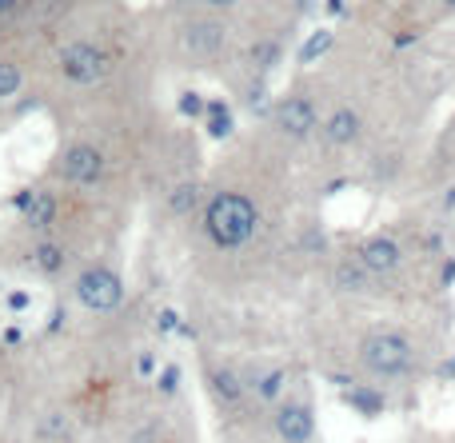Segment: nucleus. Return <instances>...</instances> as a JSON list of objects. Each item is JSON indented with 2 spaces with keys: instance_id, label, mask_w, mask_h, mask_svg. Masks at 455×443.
Listing matches in <instances>:
<instances>
[{
  "instance_id": "obj_1",
  "label": "nucleus",
  "mask_w": 455,
  "mask_h": 443,
  "mask_svg": "<svg viewBox=\"0 0 455 443\" xmlns=\"http://www.w3.org/2000/svg\"><path fill=\"white\" fill-rule=\"evenodd\" d=\"M204 228L212 236V244L220 248L248 244L251 232H256V204L248 196H240V192H220V196L208 200Z\"/></svg>"
},
{
  "instance_id": "obj_2",
  "label": "nucleus",
  "mask_w": 455,
  "mask_h": 443,
  "mask_svg": "<svg viewBox=\"0 0 455 443\" xmlns=\"http://www.w3.org/2000/svg\"><path fill=\"white\" fill-rule=\"evenodd\" d=\"M76 300L92 312H116L124 304V284L108 268H88L76 280Z\"/></svg>"
},
{
  "instance_id": "obj_3",
  "label": "nucleus",
  "mask_w": 455,
  "mask_h": 443,
  "mask_svg": "<svg viewBox=\"0 0 455 443\" xmlns=\"http://www.w3.org/2000/svg\"><path fill=\"white\" fill-rule=\"evenodd\" d=\"M60 72L72 84H96V80H104V72H108V56L96 44H88V40H76V44L60 48Z\"/></svg>"
},
{
  "instance_id": "obj_4",
  "label": "nucleus",
  "mask_w": 455,
  "mask_h": 443,
  "mask_svg": "<svg viewBox=\"0 0 455 443\" xmlns=\"http://www.w3.org/2000/svg\"><path fill=\"white\" fill-rule=\"evenodd\" d=\"M363 364L379 376H400V372H408V364H411V348L403 336L379 332L363 344Z\"/></svg>"
},
{
  "instance_id": "obj_5",
  "label": "nucleus",
  "mask_w": 455,
  "mask_h": 443,
  "mask_svg": "<svg viewBox=\"0 0 455 443\" xmlns=\"http://www.w3.org/2000/svg\"><path fill=\"white\" fill-rule=\"evenodd\" d=\"M60 176L72 184H96L104 176V156L92 144H68L60 156Z\"/></svg>"
},
{
  "instance_id": "obj_6",
  "label": "nucleus",
  "mask_w": 455,
  "mask_h": 443,
  "mask_svg": "<svg viewBox=\"0 0 455 443\" xmlns=\"http://www.w3.org/2000/svg\"><path fill=\"white\" fill-rule=\"evenodd\" d=\"M188 56H216L224 48V24L220 20H192L180 36Z\"/></svg>"
},
{
  "instance_id": "obj_7",
  "label": "nucleus",
  "mask_w": 455,
  "mask_h": 443,
  "mask_svg": "<svg viewBox=\"0 0 455 443\" xmlns=\"http://www.w3.org/2000/svg\"><path fill=\"white\" fill-rule=\"evenodd\" d=\"M275 120H280V128L291 136V140H304V136L315 128V108H312V100H304V96H291V100L280 104Z\"/></svg>"
},
{
  "instance_id": "obj_8",
  "label": "nucleus",
  "mask_w": 455,
  "mask_h": 443,
  "mask_svg": "<svg viewBox=\"0 0 455 443\" xmlns=\"http://www.w3.org/2000/svg\"><path fill=\"white\" fill-rule=\"evenodd\" d=\"M360 264H363V272H376V276H384V272L400 268V244H395L392 236L368 240V244L360 248Z\"/></svg>"
},
{
  "instance_id": "obj_9",
  "label": "nucleus",
  "mask_w": 455,
  "mask_h": 443,
  "mask_svg": "<svg viewBox=\"0 0 455 443\" xmlns=\"http://www.w3.org/2000/svg\"><path fill=\"white\" fill-rule=\"evenodd\" d=\"M275 431H280V439H288V443H307L312 439V412L307 407H280L275 412Z\"/></svg>"
},
{
  "instance_id": "obj_10",
  "label": "nucleus",
  "mask_w": 455,
  "mask_h": 443,
  "mask_svg": "<svg viewBox=\"0 0 455 443\" xmlns=\"http://www.w3.org/2000/svg\"><path fill=\"white\" fill-rule=\"evenodd\" d=\"M360 136V116L352 108H336L328 120V140L331 144H352Z\"/></svg>"
},
{
  "instance_id": "obj_11",
  "label": "nucleus",
  "mask_w": 455,
  "mask_h": 443,
  "mask_svg": "<svg viewBox=\"0 0 455 443\" xmlns=\"http://www.w3.org/2000/svg\"><path fill=\"white\" fill-rule=\"evenodd\" d=\"M331 44H336V36H331L328 28L312 32V36L304 40V48H299V64H312V60H320V56H328Z\"/></svg>"
},
{
  "instance_id": "obj_12",
  "label": "nucleus",
  "mask_w": 455,
  "mask_h": 443,
  "mask_svg": "<svg viewBox=\"0 0 455 443\" xmlns=\"http://www.w3.org/2000/svg\"><path fill=\"white\" fill-rule=\"evenodd\" d=\"M24 88V68L16 60H0V100H12Z\"/></svg>"
},
{
  "instance_id": "obj_13",
  "label": "nucleus",
  "mask_w": 455,
  "mask_h": 443,
  "mask_svg": "<svg viewBox=\"0 0 455 443\" xmlns=\"http://www.w3.org/2000/svg\"><path fill=\"white\" fill-rule=\"evenodd\" d=\"M28 220H32V228H44V224H52V216H56V200L52 196H36V200H28Z\"/></svg>"
},
{
  "instance_id": "obj_14",
  "label": "nucleus",
  "mask_w": 455,
  "mask_h": 443,
  "mask_svg": "<svg viewBox=\"0 0 455 443\" xmlns=\"http://www.w3.org/2000/svg\"><path fill=\"white\" fill-rule=\"evenodd\" d=\"M196 200H200L196 184H180V188L168 196V208H172V212H192V208H196Z\"/></svg>"
},
{
  "instance_id": "obj_15",
  "label": "nucleus",
  "mask_w": 455,
  "mask_h": 443,
  "mask_svg": "<svg viewBox=\"0 0 455 443\" xmlns=\"http://www.w3.org/2000/svg\"><path fill=\"white\" fill-rule=\"evenodd\" d=\"M212 384H216V392H220V399H228V404H235L240 399V380H235L232 372H212Z\"/></svg>"
},
{
  "instance_id": "obj_16",
  "label": "nucleus",
  "mask_w": 455,
  "mask_h": 443,
  "mask_svg": "<svg viewBox=\"0 0 455 443\" xmlns=\"http://www.w3.org/2000/svg\"><path fill=\"white\" fill-rule=\"evenodd\" d=\"M36 264H40V268H44V272H60L64 252H60V248H56V244H40V248H36Z\"/></svg>"
},
{
  "instance_id": "obj_17",
  "label": "nucleus",
  "mask_w": 455,
  "mask_h": 443,
  "mask_svg": "<svg viewBox=\"0 0 455 443\" xmlns=\"http://www.w3.org/2000/svg\"><path fill=\"white\" fill-rule=\"evenodd\" d=\"M352 407L355 412H368V415H376L379 407H384V399H379V392H352Z\"/></svg>"
},
{
  "instance_id": "obj_18",
  "label": "nucleus",
  "mask_w": 455,
  "mask_h": 443,
  "mask_svg": "<svg viewBox=\"0 0 455 443\" xmlns=\"http://www.w3.org/2000/svg\"><path fill=\"white\" fill-rule=\"evenodd\" d=\"M280 60V44H272V40H264V44H256V64H275Z\"/></svg>"
},
{
  "instance_id": "obj_19",
  "label": "nucleus",
  "mask_w": 455,
  "mask_h": 443,
  "mask_svg": "<svg viewBox=\"0 0 455 443\" xmlns=\"http://www.w3.org/2000/svg\"><path fill=\"white\" fill-rule=\"evenodd\" d=\"M280 388H283V372H272L264 384H259V396H264V399H275V396H280Z\"/></svg>"
},
{
  "instance_id": "obj_20",
  "label": "nucleus",
  "mask_w": 455,
  "mask_h": 443,
  "mask_svg": "<svg viewBox=\"0 0 455 443\" xmlns=\"http://www.w3.org/2000/svg\"><path fill=\"white\" fill-rule=\"evenodd\" d=\"M40 436H52V439H60V436H68V423L60 420V415H52V420H44V428H40Z\"/></svg>"
},
{
  "instance_id": "obj_21",
  "label": "nucleus",
  "mask_w": 455,
  "mask_h": 443,
  "mask_svg": "<svg viewBox=\"0 0 455 443\" xmlns=\"http://www.w3.org/2000/svg\"><path fill=\"white\" fill-rule=\"evenodd\" d=\"M136 372H140V376H152V372H156V356H148V352H144V356L136 360Z\"/></svg>"
},
{
  "instance_id": "obj_22",
  "label": "nucleus",
  "mask_w": 455,
  "mask_h": 443,
  "mask_svg": "<svg viewBox=\"0 0 455 443\" xmlns=\"http://www.w3.org/2000/svg\"><path fill=\"white\" fill-rule=\"evenodd\" d=\"M132 443H156V423H144L140 431H136V439Z\"/></svg>"
},
{
  "instance_id": "obj_23",
  "label": "nucleus",
  "mask_w": 455,
  "mask_h": 443,
  "mask_svg": "<svg viewBox=\"0 0 455 443\" xmlns=\"http://www.w3.org/2000/svg\"><path fill=\"white\" fill-rule=\"evenodd\" d=\"M176 384H180V372H176V368H168V372H164V380H160V392H172Z\"/></svg>"
},
{
  "instance_id": "obj_24",
  "label": "nucleus",
  "mask_w": 455,
  "mask_h": 443,
  "mask_svg": "<svg viewBox=\"0 0 455 443\" xmlns=\"http://www.w3.org/2000/svg\"><path fill=\"white\" fill-rule=\"evenodd\" d=\"M160 328H164V332H172V328H180V320H176L172 312H160Z\"/></svg>"
},
{
  "instance_id": "obj_25",
  "label": "nucleus",
  "mask_w": 455,
  "mask_h": 443,
  "mask_svg": "<svg viewBox=\"0 0 455 443\" xmlns=\"http://www.w3.org/2000/svg\"><path fill=\"white\" fill-rule=\"evenodd\" d=\"M184 112H188V116H196V112H200V96H184Z\"/></svg>"
},
{
  "instance_id": "obj_26",
  "label": "nucleus",
  "mask_w": 455,
  "mask_h": 443,
  "mask_svg": "<svg viewBox=\"0 0 455 443\" xmlns=\"http://www.w3.org/2000/svg\"><path fill=\"white\" fill-rule=\"evenodd\" d=\"M8 308H28V296H24V292H12V296H8Z\"/></svg>"
},
{
  "instance_id": "obj_27",
  "label": "nucleus",
  "mask_w": 455,
  "mask_h": 443,
  "mask_svg": "<svg viewBox=\"0 0 455 443\" xmlns=\"http://www.w3.org/2000/svg\"><path fill=\"white\" fill-rule=\"evenodd\" d=\"M328 12L339 16V12H344V0H328Z\"/></svg>"
},
{
  "instance_id": "obj_28",
  "label": "nucleus",
  "mask_w": 455,
  "mask_h": 443,
  "mask_svg": "<svg viewBox=\"0 0 455 443\" xmlns=\"http://www.w3.org/2000/svg\"><path fill=\"white\" fill-rule=\"evenodd\" d=\"M204 4H212V8H228V4H235V0H204Z\"/></svg>"
},
{
  "instance_id": "obj_29",
  "label": "nucleus",
  "mask_w": 455,
  "mask_h": 443,
  "mask_svg": "<svg viewBox=\"0 0 455 443\" xmlns=\"http://www.w3.org/2000/svg\"><path fill=\"white\" fill-rule=\"evenodd\" d=\"M443 4H448V8H455V0H443Z\"/></svg>"
}]
</instances>
